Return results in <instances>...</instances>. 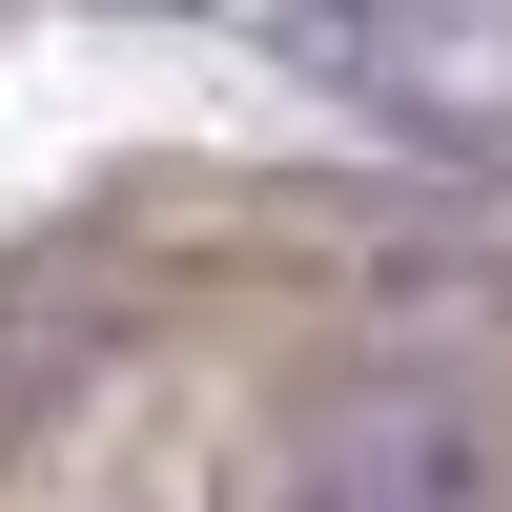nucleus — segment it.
I'll return each mask as SVG.
<instances>
[{
    "instance_id": "1",
    "label": "nucleus",
    "mask_w": 512,
    "mask_h": 512,
    "mask_svg": "<svg viewBox=\"0 0 512 512\" xmlns=\"http://www.w3.org/2000/svg\"><path fill=\"white\" fill-rule=\"evenodd\" d=\"M287 512H512V472H492V431L472 410H328L308 451H287Z\"/></svg>"
},
{
    "instance_id": "2",
    "label": "nucleus",
    "mask_w": 512,
    "mask_h": 512,
    "mask_svg": "<svg viewBox=\"0 0 512 512\" xmlns=\"http://www.w3.org/2000/svg\"><path fill=\"white\" fill-rule=\"evenodd\" d=\"M267 21H287V41H328V62H369V82H390V62H431V41H451V0H267Z\"/></svg>"
}]
</instances>
